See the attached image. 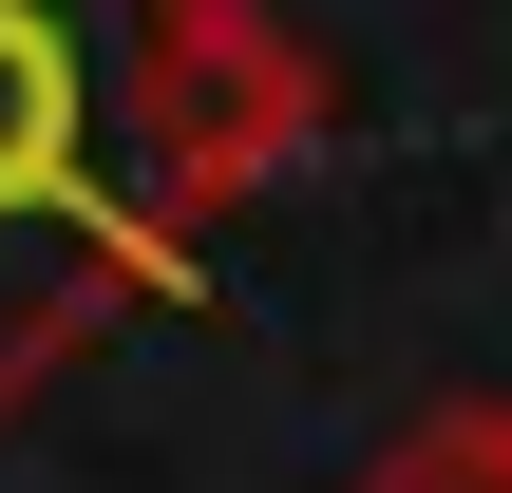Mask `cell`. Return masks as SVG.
<instances>
[{
    "label": "cell",
    "instance_id": "6da1fadb",
    "mask_svg": "<svg viewBox=\"0 0 512 493\" xmlns=\"http://www.w3.org/2000/svg\"><path fill=\"white\" fill-rule=\"evenodd\" d=\"M342 76L285 0H0V418L190 304Z\"/></svg>",
    "mask_w": 512,
    "mask_h": 493
},
{
    "label": "cell",
    "instance_id": "7a4b0ae2",
    "mask_svg": "<svg viewBox=\"0 0 512 493\" xmlns=\"http://www.w3.org/2000/svg\"><path fill=\"white\" fill-rule=\"evenodd\" d=\"M342 493H512V399H437V418H399V456Z\"/></svg>",
    "mask_w": 512,
    "mask_h": 493
}]
</instances>
